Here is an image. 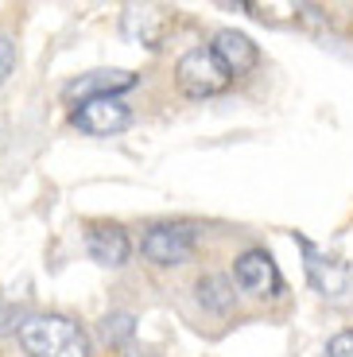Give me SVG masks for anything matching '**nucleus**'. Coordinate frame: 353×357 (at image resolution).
<instances>
[{
	"label": "nucleus",
	"instance_id": "nucleus-1",
	"mask_svg": "<svg viewBox=\"0 0 353 357\" xmlns=\"http://www.w3.org/2000/svg\"><path fill=\"white\" fill-rule=\"evenodd\" d=\"M20 342L31 357H89V338L66 314H36L20 326Z\"/></svg>",
	"mask_w": 353,
	"mask_h": 357
},
{
	"label": "nucleus",
	"instance_id": "nucleus-2",
	"mask_svg": "<svg viewBox=\"0 0 353 357\" xmlns=\"http://www.w3.org/2000/svg\"><path fill=\"white\" fill-rule=\"evenodd\" d=\"M175 82H179V89H183L190 101H206V98L225 93L233 78L225 74V66L213 59L210 47H195V51H186L183 59H179Z\"/></svg>",
	"mask_w": 353,
	"mask_h": 357
},
{
	"label": "nucleus",
	"instance_id": "nucleus-3",
	"mask_svg": "<svg viewBox=\"0 0 353 357\" xmlns=\"http://www.w3.org/2000/svg\"><path fill=\"white\" fill-rule=\"evenodd\" d=\"M195 245H198V229L195 225H151L144 233V257L159 268H171V264H186L195 257Z\"/></svg>",
	"mask_w": 353,
	"mask_h": 357
},
{
	"label": "nucleus",
	"instance_id": "nucleus-4",
	"mask_svg": "<svg viewBox=\"0 0 353 357\" xmlns=\"http://www.w3.org/2000/svg\"><path fill=\"white\" fill-rule=\"evenodd\" d=\"M74 128L89 136H117L133 125V109L121 98H93V101H78L74 109Z\"/></svg>",
	"mask_w": 353,
	"mask_h": 357
},
{
	"label": "nucleus",
	"instance_id": "nucleus-5",
	"mask_svg": "<svg viewBox=\"0 0 353 357\" xmlns=\"http://www.w3.org/2000/svg\"><path fill=\"white\" fill-rule=\"evenodd\" d=\"M295 241H299V249H303V268H307V280H310L315 291H322V295L334 299V295H342L345 287H350V268H345L342 260L318 252L307 237H295Z\"/></svg>",
	"mask_w": 353,
	"mask_h": 357
},
{
	"label": "nucleus",
	"instance_id": "nucleus-6",
	"mask_svg": "<svg viewBox=\"0 0 353 357\" xmlns=\"http://www.w3.org/2000/svg\"><path fill=\"white\" fill-rule=\"evenodd\" d=\"M233 280H237L248 295H280V287H283L280 268H276V260L268 257L264 249L241 252L237 264H233Z\"/></svg>",
	"mask_w": 353,
	"mask_h": 357
},
{
	"label": "nucleus",
	"instance_id": "nucleus-7",
	"mask_svg": "<svg viewBox=\"0 0 353 357\" xmlns=\"http://www.w3.org/2000/svg\"><path fill=\"white\" fill-rule=\"evenodd\" d=\"M210 51H213V59L225 66V74H230V78L256 70V63H260L256 43L245 36V31H233V27H225V31H218V36H213Z\"/></svg>",
	"mask_w": 353,
	"mask_h": 357
},
{
	"label": "nucleus",
	"instance_id": "nucleus-8",
	"mask_svg": "<svg viewBox=\"0 0 353 357\" xmlns=\"http://www.w3.org/2000/svg\"><path fill=\"white\" fill-rule=\"evenodd\" d=\"M121 31L136 43H144L148 51H156L163 43V31H167V8L159 4H128L121 16Z\"/></svg>",
	"mask_w": 353,
	"mask_h": 357
},
{
	"label": "nucleus",
	"instance_id": "nucleus-9",
	"mask_svg": "<svg viewBox=\"0 0 353 357\" xmlns=\"http://www.w3.org/2000/svg\"><path fill=\"white\" fill-rule=\"evenodd\" d=\"M86 249L98 264L121 268L124 260H128V252H133V241H128V233H124L121 225L98 222V225H89V233H86Z\"/></svg>",
	"mask_w": 353,
	"mask_h": 357
},
{
	"label": "nucleus",
	"instance_id": "nucleus-10",
	"mask_svg": "<svg viewBox=\"0 0 353 357\" xmlns=\"http://www.w3.org/2000/svg\"><path fill=\"white\" fill-rule=\"evenodd\" d=\"M136 86V74L133 70H93V74H82L66 86V98H78V101H93V98H121L124 89Z\"/></svg>",
	"mask_w": 353,
	"mask_h": 357
},
{
	"label": "nucleus",
	"instance_id": "nucleus-11",
	"mask_svg": "<svg viewBox=\"0 0 353 357\" xmlns=\"http://www.w3.org/2000/svg\"><path fill=\"white\" fill-rule=\"evenodd\" d=\"M198 303L210 307L213 314H225L233 307V284L225 276H218V272L202 276V280H198Z\"/></svg>",
	"mask_w": 353,
	"mask_h": 357
},
{
	"label": "nucleus",
	"instance_id": "nucleus-12",
	"mask_svg": "<svg viewBox=\"0 0 353 357\" xmlns=\"http://www.w3.org/2000/svg\"><path fill=\"white\" fill-rule=\"evenodd\" d=\"M133 314H109L105 322H101V334H105V342H113V346H124V342L133 338Z\"/></svg>",
	"mask_w": 353,
	"mask_h": 357
},
{
	"label": "nucleus",
	"instance_id": "nucleus-13",
	"mask_svg": "<svg viewBox=\"0 0 353 357\" xmlns=\"http://www.w3.org/2000/svg\"><path fill=\"white\" fill-rule=\"evenodd\" d=\"M326 357H353V331H342L326 342Z\"/></svg>",
	"mask_w": 353,
	"mask_h": 357
},
{
	"label": "nucleus",
	"instance_id": "nucleus-14",
	"mask_svg": "<svg viewBox=\"0 0 353 357\" xmlns=\"http://www.w3.org/2000/svg\"><path fill=\"white\" fill-rule=\"evenodd\" d=\"M12 59H16V54H12V43L4 36H0V82L8 78V70H12Z\"/></svg>",
	"mask_w": 353,
	"mask_h": 357
}]
</instances>
